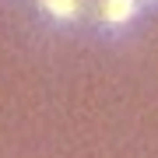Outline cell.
<instances>
[{"label": "cell", "instance_id": "2", "mask_svg": "<svg viewBox=\"0 0 158 158\" xmlns=\"http://www.w3.org/2000/svg\"><path fill=\"white\" fill-rule=\"evenodd\" d=\"M39 7L53 21H74V18H81V11H85V0H39Z\"/></svg>", "mask_w": 158, "mask_h": 158}, {"label": "cell", "instance_id": "1", "mask_svg": "<svg viewBox=\"0 0 158 158\" xmlns=\"http://www.w3.org/2000/svg\"><path fill=\"white\" fill-rule=\"evenodd\" d=\"M137 7H141V0H98V18L109 28H123L137 18Z\"/></svg>", "mask_w": 158, "mask_h": 158}]
</instances>
